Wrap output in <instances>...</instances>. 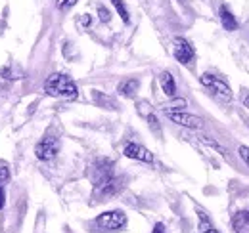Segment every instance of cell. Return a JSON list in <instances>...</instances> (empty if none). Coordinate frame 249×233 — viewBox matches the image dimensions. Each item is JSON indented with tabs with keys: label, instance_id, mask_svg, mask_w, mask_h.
<instances>
[{
	"label": "cell",
	"instance_id": "cell-1",
	"mask_svg": "<svg viewBox=\"0 0 249 233\" xmlns=\"http://www.w3.org/2000/svg\"><path fill=\"white\" fill-rule=\"evenodd\" d=\"M92 191L98 201H107L109 197L117 195L123 187V180L113 172V163L107 159H100L92 165Z\"/></svg>",
	"mask_w": 249,
	"mask_h": 233
},
{
	"label": "cell",
	"instance_id": "cell-2",
	"mask_svg": "<svg viewBox=\"0 0 249 233\" xmlns=\"http://www.w3.org/2000/svg\"><path fill=\"white\" fill-rule=\"evenodd\" d=\"M44 92L52 98H62V100H75L79 96V88L75 81L65 75V73H52L44 81Z\"/></svg>",
	"mask_w": 249,
	"mask_h": 233
},
{
	"label": "cell",
	"instance_id": "cell-3",
	"mask_svg": "<svg viewBox=\"0 0 249 233\" xmlns=\"http://www.w3.org/2000/svg\"><path fill=\"white\" fill-rule=\"evenodd\" d=\"M94 226L104 230V232H121L126 226V214L123 210H107L96 216Z\"/></svg>",
	"mask_w": 249,
	"mask_h": 233
},
{
	"label": "cell",
	"instance_id": "cell-4",
	"mask_svg": "<svg viewBox=\"0 0 249 233\" xmlns=\"http://www.w3.org/2000/svg\"><path fill=\"white\" fill-rule=\"evenodd\" d=\"M60 149H62V144H60V140L56 138V136H44L36 146H35V157L38 159V161H52V159H56L58 157V153H60Z\"/></svg>",
	"mask_w": 249,
	"mask_h": 233
},
{
	"label": "cell",
	"instance_id": "cell-5",
	"mask_svg": "<svg viewBox=\"0 0 249 233\" xmlns=\"http://www.w3.org/2000/svg\"><path fill=\"white\" fill-rule=\"evenodd\" d=\"M199 83H201L205 88H211L218 98H222V100H226V101L232 100V90H230V86H228L222 79L215 77V75H211V73H203V75L199 77Z\"/></svg>",
	"mask_w": 249,
	"mask_h": 233
},
{
	"label": "cell",
	"instance_id": "cell-6",
	"mask_svg": "<svg viewBox=\"0 0 249 233\" xmlns=\"http://www.w3.org/2000/svg\"><path fill=\"white\" fill-rule=\"evenodd\" d=\"M167 118L178 126H184V128H190V130H199L203 128V120L199 116L190 115L186 111H165Z\"/></svg>",
	"mask_w": 249,
	"mask_h": 233
},
{
	"label": "cell",
	"instance_id": "cell-7",
	"mask_svg": "<svg viewBox=\"0 0 249 233\" xmlns=\"http://www.w3.org/2000/svg\"><path fill=\"white\" fill-rule=\"evenodd\" d=\"M173 54H175V59L178 63L188 65L194 59V56H196V50H194V46L188 42L184 36H177L175 42H173Z\"/></svg>",
	"mask_w": 249,
	"mask_h": 233
},
{
	"label": "cell",
	"instance_id": "cell-8",
	"mask_svg": "<svg viewBox=\"0 0 249 233\" xmlns=\"http://www.w3.org/2000/svg\"><path fill=\"white\" fill-rule=\"evenodd\" d=\"M123 155L126 159L132 161H140V163H154V155L150 149H146L140 144H126L123 149Z\"/></svg>",
	"mask_w": 249,
	"mask_h": 233
},
{
	"label": "cell",
	"instance_id": "cell-9",
	"mask_svg": "<svg viewBox=\"0 0 249 233\" xmlns=\"http://www.w3.org/2000/svg\"><path fill=\"white\" fill-rule=\"evenodd\" d=\"M138 88H140V81H138V79H134V77H128V79H124V81L119 83V86H117V94L130 100V98H134V96H136Z\"/></svg>",
	"mask_w": 249,
	"mask_h": 233
},
{
	"label": "cell",
	"instance_id": "cell-10",
	"mask_svg": "<svg viewBox=\"0 0 249 233\" xmlns=\"http://www.w3.org/2000/svg\"><path fill=\"white\" fill-rule=\"evenodd\" d=\"M218 17H220V23H222V27L226 31L238 29V19H236V16L232 14V10H230L226 4H222V6L218 8Z\"/></svg>",
	"mask_w": 249,
	"mask_h": 233
},
{
	"label": "cell",
	"instance_id": "cell-11",
	"mask_svg": "<svg viewBox=\"0 0 249 233\" xmlns=\"http://www.w3.org/2000/svg\"><path fill=\"white\" fill-rule=\"evenodd\" d=\"M159 84H161V90L167 98H175L177 96V83H175V77L169 73V71H163L159 75Z\"/></svg>",
	"mask_w": 249,
	"mask_h": 233
},
{
	"label": "cell",
	"instance_id": "cell-12",
	"mask_svg": "<svg viewBox=\"0 0 249 233\" xmlns=\"http://www.w3.org/2000/svg\"><path fill=\"white\" fill-rule=\"evenodd\" d=\"M232 228L236 233H249V218L246 210H240L232 216Z\"/></svg>",
	"mask_w": 249,
	"mask_h": 233
},
{
	"label": "cell",
	"instance_id": "cell-13",
	"mask_svg": "<svg viewBox=\"0 0 249 233\" xmlns=\"http://www.w3.org/2000/svg\"><path fill=\"white\" fill-rule=\"evenodd\" d=\"M92 98H94V101H96L100 107H104V109H115V107H117V103H115L109 96H104V94L98 92V90H92Z\"/></svg>",
	"mask_w": 249,
	"mask_h": 233
},
{
	"label": "cell",
	"instance_id": "cell-14",
	"mask_svg": "<svg viewBox=\"0 0 249 233\" xmlns=\"http://www.w3.org/2000/svg\"><path fill=\"white\" fill-rule=\"evenodd\" d=\"M109 2L115 8L117 16L123 19V23H130V14H128V8H126V4H124L123 0H109Z\"/></svg>",
	"mask_w": 249,
	"mask_h": 233
},
{
	"label": "cell",
	"instance_id": "cell-15",
	"mask_svg": "<svg viewBox=\"0 0 249 233\" xmlns=\"http://www.w3.org/2000/svg\"><path fill=\"white\" fill-rule=\"evenodd\" d=\"M199 214V232L201 233H218V230L213 226V222L207 218V214L205 212H197Z\"/></svg>",
	"mask_w": 249,
	"mask_h": 233
},
{
	"label": "cell",
	"instance_id": "cell-16",
	"mask_svg": "<svg viewBox=\"0 0 249 233\" xmlns=\"http://www.w3.org/2000/svg\"><path fill=\"white\" fill-rule=\"evenodd\" d=\"M0 77L2 79H21L23 77V71L18 69V67H14V65H4L0 69Z\"/></svg>",
	"mask_w": 249,
	"mask_h": 233
},
{
	"label": "cell",
	"instance_id": "cell-17",
	"mask_svg": "<svg viewBox=\"0 0 249 233\" xmlns=\"http://www.w3.org/2000/svg\"><path fill=\"white\" fill-rule=\"evenodd\" d=\"M186 105H188V101L184 98H177V100H173L171 103L163 105V111H184Z\"/></svg>",
	"mask_w": 249,
	"mask_h": 233
},
{
	"label": "cell",
	"instance_id": "cell-18",
	"mask_svg": "<svg viewBox=\"0 0 249 233\" xmlns=\"http://www.w3.org/2000/svg\"><path fill=\"white\" fill-rule=\"evenodd\" d=\"M199 142H201L203 146L211 147V149H217L220 155H224V157H226V149L220 146L217 140H213V138H209V136H199Z\"/></svg>",
	"mask_w": 249,
	"mask_h": 233
},
{
	"label": "cell",
	"instance_id": "cell-19",
	"mask_svg": "<svg viewBox=\"0 0 249 233\" xmlns=\"http://www.w3.org/2000/svg\"><path fill=\"white\" fill-rule=\"evenodd\" d=\"M8 183H10V166L4 161H0V187L6 189Z\"/></svg>",
	"mask_w": 249,
	"mask_h": 233
},
{
	"label": "cell",
	"instance_id": "cell-20",
	"mask_svg": "<svg viewBox=\"0 0 249 233\" xmlns=\"http://www.w3.org/2000/svg\"><path fill=\"white\" fill-rule=\"evenodd\" d=\"M146 120H148V126L156 132V134H161V128H159V120H157V116L154 115V111L150 113V115H146Z\"/></svg>",
	"mask_w": 249,
	"mask_h": 233
},
{
	"label": "cell",
	"instance_id": "cell-21",
	"mask_svg": "<svg viewBox=\"0 0 249 233\" xmlns=\"http://www.w3.org/2000/svg\"><path fill=\"white\" fill-rule=\"evenodd\" d=\"M98 16H100V19H102L104 23H107V21L111 19L109 10H107V8H104V6H98Z\"/></svg>",
	"mask_w": 249,
	"mask_h": 233
},
{
	"label": "cell",
	"instance_id": "cell-22",
	"mask_svg": "<svg viewBox=\"0 0 249 233\" xmlns=\"http://www.w3.org/2000/svg\"><path fill=\"white\" fill-rule=\"evenodd\" d=\"M75 4H77V0H58V8H60L62 12H67V10H71Z\"/></svg>",
	"mask_w": 249,
	"mask_h": 233
},
{
	"label": "cell",
	"instance_id": "cell-23",
	"mask_svg": "<svg viewBox=\"0 0 249 233\" xmlns=\"http://www.w3.org/2000/svg\"><path fill=\"white\" fill-rule=\"evenodd\" d=\"M79 23H81L83 27H90V23H92V17H90L89 14H83V16L79 17Z\"/></svg>",
	"mask_w": 249,
	"mask_h": 233
},
{
	"label": "cell",
	"instance_id": "cell-24",
	"mask_svg": "<svg viewBox=\"0 0 249 233\" xmlns=\"http://www.w3.org/2000/svg\"><path fill=\"white\" fill-rule=\"evenodd\" d=\"M238 153H240V157H242V159H244V161L249 165V147L248 146H240Z\"/></svg>",
	"mask_w": 249,
	"mask_h": 233
},
{
	"label": "cell",
	"instance_id": "cell-25",
	"mask_svg": "<svg viewBox=\"0 0 249 233\" xmlns=\"http://www.w3.org/2000/svg\"><path fill=\"white\" fill-rule=\"evenodd\" d=\"M4 204H6V189L0 187V210L4 208Z\"/></svg>",
	"mask_w": 249,
	"mask_h": 233
},
{
	"label": "cell",
	"instance_id": "cell-26",
	"mask_svg": "<svg viewBox=\"0 0 249 233\" xmlns=\"http://www.w3.org/2000/svg\"><path fill=\"white\" fill-rule=\"evenodd\" d=\"M242 101H244V105L249 109V90H244V92H242Z\"/></svg>",
	"mask_w": 249,
	"mask_h": 233
},
{
	"label": "cell",
	"instance_id": "cell-27",
	"mask_svg": "<svg viewBox=\"0 0 249 233\" xmlns=\"http://www.w3.org/2000/svg\"><path fill=\"white\" fill-rule=\"evenodd\" d=\"M152 233H165V228H163V224H156V228H154V232Z\"/></svg>",
	"mask_w": 249,
	"mask_h": 233
},
{
	"label": "cell",
	"instance_id": "cell-28",
	"mask_svg": "<svg viewBox=\"0 0 249 233\" xmlns=\"http://www.w3.org/2000/svg\"><path fill=\"white\" fill-rule=\"evenodd\" d=\"M246 212H248V218H249V210H246Z\"/></svg>",
	"mask_w": 249,
	"mask_h": 233
},
{
	"label": "cell",
	"instance_id": "cell-29",
	"mask_svg": "<svg viewBox=\"0 0 249 233\" xmlns=\"http://www.w3.org/2000/svg\"><path fill=\"white\" fill-rule=\"evenodd\" d=\"M180 2H182V0H180Z\"/></svg>",
	"mask_w": 249,
	"mask_h": 233
}]
</instances>
